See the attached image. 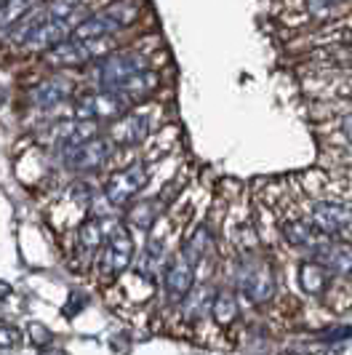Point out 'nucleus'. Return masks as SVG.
Returning a JSON list of instances; mask_svg holds the SVG:
<instances>
[{
    "label": "nucleus",
    "mask_w": 352,
    "mask_h": 355,
    "mask_svg": "<svg viewBox=\"0 0 352 355\" xmlns=\"http://www.w3.org/2000/svg\"><path fill=\"white\" fill-rule=\"evenodd\" d=\"M331 40H339V43H344V46H352V27H347L344 33H339V35H334Z\"/></svg>",
    "instance_id": "26"
},
{
    "label": "nucleus",
    "mask_w": 352,
    "mask_h": 355,
    "mask_svg": "<svg viewBox=\"0 0 352 355\" xmlns=\"http://www.w3.org/2000/svg\"><path fill=\"white\" fill-rule=\"evenodd\" d=\"M197 275H200V267L195 265L193 259L179 249L171 257V262H166L163 272H160V288H163V300L168 307H176L182 302L190 288L197 284Z\"/></svg>",
    "instance_id": "10"
},
{
    "label": "nucleus",
    "mask_w": 352,
    "mask_h": 355,
    "mask_svg": "<svg viewBox=\"0 0 352 355\" xmlns=\"http://www.w3.org/2000/svg\"><path fill=\"white\" fill-rule=\"evenodd\" d=\"M109 222H112V216H91L86 219L78 232H75V262L78 267H83L86 270L88 265H94V259H96V251L102 249V243H105L107 238V230H109Z\"/></svg>",
    "instance_id": "13"
},
{
    "label": "nucleus",
    "mask_w": 352,
    "mask_h": 355,
    "mask_svg": "<svg viewBox=\"0 0 352 355\" xmlns=\"http://www.w3.org/2000/svg\"><path fill=\"white\" fill-rule=\"evenodd\" d=\"M121 49L118 37H78L70 35L67 40L56 43L43 56L46 67L51 70H72V67H91L94 62H99L102 56Z\"/></svg>",
    "instance_id": "6"
},
{
    "label": "nucleus",
    "mask_w": 352,
    "mask_h": 355,
    "mask_svg": "<svg viewBox=\"0 0 352 355\" xmlns=\"http://www.w3.org/2000/svg\"><path fill=\"white\" fill-rule=\"evenodd\" d=\"M211 318L219 329H229L232 323H238V318H240V302H238V291L232 286L216 288L211 302Z\"/></svg>",
    "instance_id": "19"
},
{
    "label": "nucleus",
    "mask_w": 352,
    "mask_h": 355,
    "mask_svg": "<svg viewBox=\"0 0 352 355\" xmlns=\"http://www.w3.org/2000/svg\"><path fill=\"white\" fill-rule=\"evenodd\" d=\"M339 134H342V139H344V142L347 144H352V112L350 115H344V118H342V121H339Z\"/></svg>",
    "instance_id": "25"
},
{
    "label": "nucleus",
    "mask_w": 352,
    "mask_h": 355,
    "mask_svg": "<svg viewBox=\"0 0 352 355\" xmlns=\"http://www.w3.org/2000/svg\"><path fill=\"white\" fill-rule=\"evenodd\" d=\"M128 107H134L121 91H86L83 96L72 99V118L80 121H96V123H109L118 115H123Z\"/></svg>",
    "instance_id": "9"
},
{
    "label": "nucleus",
    "mask_w": 352,
    "mask_h": 355,
    "mask_svg": "<svg viewBox=\"0 0 352 355\" xmlns=\"http://www.w3.org/2000/svg\"><path fill=\"white\" fill-rule=\"evenodd\" d=\"M171 190H174V184H166L158 196L141 198V200L128 203V206H125V222H128L131 227H137V230L147 232L155 222H158L160 216H163V214L168 211L171 198H174Z\"/></svg>",
    "instance_id": "14"
},
{
    "label": "nucleus",
    "mask_w": 352,
    "mask_h": 355,
    "mask_svg": "<svg viewBox=\"0 0 352 355\" xmlns=\"http://www.w3.org/2000/svg\"><path fill=\"white\" fill-rule=\"evenodd\" d=\"M40 0H3L0 3V40L8 35V30L24 17L30 8H35Z\"/></svg>",
    "instance_id": "20"
},
{
    "label": "nucleus",
    "mask_w": 352,
    "mask_h": 355,
    "mask_svg": "<svg viewBox=\"0 0 352 355\" xmlns=\"http://www.w3.org/2000/svg\"><path fill=\"white\" fill-rule=\"evenodd\" d=\"M350 0H304V11L315 19H326L336 14L342 6H347Z\"/></svg>",
    "instance_id": "21"
},
{
    "label": "nucleus",
    "mask_w": 352,
    "mask_h": 355,
    "mask_svg": "<svg viewBox=\"0 0 352 355\" xmlns=\"http://www.w3.org/2000/svg\"><path fill=\"white\" fill-rule=\"evenodd\" d=\"M160 123H163V107L152 99H147V102L128 107L115 121H109L105 134L115 142L118 153H125L131 147H139L147 142Z\"/></svg>",
    "instance_id": "4"
},
{
    "label": "nucleus",
    "mask_w": 352,
    "mask_h": 355,
    "mask_svg": "<svg viewBox=\"0 0 352 355\" xmlns=\"http://www.w3.org/2000/svg\"><path fill=\"white\" fill-rule=\"evenodd\" d=\"M141 0H112L102 8H94L75 30L78 37H121L125 30L141 21Z\"/></svg>",
    "instance_id": "5"
},
{
    "label": "nucleus",
    "mask_w": 352,
    "mask_h": 355,
    "mask_svg": "<svg viewBox=\"0 0 352 355\" xmlns=\"http://www.w3.org/2000/svg\"><path fill=\"white\" fill-rule=\"evenodd\" d=\"M229 281L240 297H246L248 304H256V307L267 304L278 294L275 267L270 265V259H264L259 251H240L232 259Z\"/></svg>",
    "instance_id": "1"
},
{
    "label": "nucleus",
    "mask_w": 352,
    "mask_h": 355,
    "mask_svg": "<svg viewBox=\"0 0 352 355\" xmlns=\"http://www.w3.org/2000/svg\"><path fill=\"white\" fill-rule=\"evenodd\" d=\"M150 67H152L150 49L121 46V49H115L112 53H107L88 67V80H91L94 89L118 91L128 78H134L141 70H150Z\"/></svg>",
    "instance_id": "2"
},
{
    "label": "nucleus",
    "mask_w": 352,
    "mask_h": 355,
    "mask_svg": "<svg viewBox=\"0 0 352 355\" xmlns=\"http://www.w3.org/2000/svg\"><path fill=\"white\" fill-rule=\"evenodd\" d=\"M310 259H317L320 265H326L334 275L352 278V243L350 241H339V238H323L317 243V249L310 254Z\"/></svg>",
    "instance_id": "16"
},
{
    "label": "nucleus",
    "mask_w": 352,
    "mask_h": 355,
    "mask_svg": "<svg viewBox=\"0 0 352 355\" xmlns=\"http://www.w3.org/2000/svg\"><path fill=\"white\" fill-rule=\"evenodd\" d=\"M152 163L155 158H139L134 163H123V166L112 168L102 187V198L107 206L125 209L128 203H134L141 196V190L147 187V182L152 179Z\"/></svg>",
    "instance_id": "7"
},
{
    "label": "nucleus",
    "mask_w": 352,
    "mask_h": 355,
    "mask_svg": "<svg viewBox=\"0 0 352 355\" xmlns=\"http://www.w3.org/2000/svg\"><path fill=\"white\" fill-rule=\"evenodd\" d=\"M30 334H33V342H35L37 347H40V345H49V342H51V331H49L46 326L30 323Z\"/></svg>",
    "instance_id": "24"
},
{
    "label": "nucleus",
    "mask_w": 352,
    "mask_h": 355,
    "mask_svg": "<svg viewBox=\"0 0 352 355\" xmlns=\"http://www.w3.org/2000/svg\"><path fill=\"white\" fill-rule=\"evenodd\" d=\"M350 337H352V326H334V329L320 331V334H317V342L334 345V342H344V339H350Z\"/></svg>",
    "instance_id": "22"
},
{
    "label": "nucleus",
    "mask_w": 352,
    "mask_h": 355,
    "mask_svg": "<svg viewBox=\"0 0 352 355\" xmlns=\"http://www.w3.org/2000/svg\"><path fill=\"white\" fill-rule=\"evenodd\" d=\"M213 294H216V286L211 281H200L190 288V294L176 304L174 310L179 313V318L184 323H197V320L211 318V302Z\"/></svg>",
    "instance_id": "17"
},
{
    "label": "nucleus",
    "mask_w": 352,
    "mask_h": 355,
    "mask_svg": "<svg viewBox=\"0 0 352 355\" xmlns=\"http://www.w3.org/2000/svg\"><path fill=\"white\" fill-rule=\"evenodd\" d=\"M56 153H59V158H62L67 171L83 177V174H94V171L105 168L107 163L115 158L118 147H115V142L102 131V134L91 137L86 142L72 144V147H62V150H56Z\"/></svg>",
    "instance_id": "8"
},
{
    "label": "nucleus",
    "mask_w": 352,
    "mask_h": 355,
    "mask_svg": "<svg viewBox=\"0 0 352 355\" xmlns=\"http://www.w3.org/2000/svg\"><path fill=\"white\" fill-rule=\"evenodd\" d=\"M304 216L328 238L352 243V209L336 200H310L304 206Z\"/></svg>",
    "instance_id": "11"
},
{
    "label": "nucleus",
    "mask_w": 352,
    "mask_h": 355,
    "mask_svg": "<svg viewBox=\"0 0 352 355\" xmlns=\"http://www.w3.org/2000/svg\"><path fill=\"white\" fill-rule=\"evenodd\" d=\"M281 235L285 238V243L288 246H294L297 251H301V254H313V251L317 249V243L326 238V232H320L304 216V214H297V216H283L281 219Z\"/></svg>",
    "instance_id": "15"
},
{
    "label": "nucleus",
    "mask_w": 352,
    "mask_h": 355,
    "mask_svg": "<svg viewBox=\"0 0 352 355\" xmlns=\"http://www.w3.org/2000/svg\"><path fill=\"white\" fill-rule=\"evenodd\" d=\"M331 270L326 265H320L317 259H304L299 265V270H297V278H299V288L304 291V294H310V297H320L326 288H328V284H331Z\"/></svg>",
    "instance_id": "18"
},
{
    "label": "nucleus",
    "mask_w": 352,
    "mask_h": 355,
    "mask_svg": "<svg viewBox=\"0 0 352 355\" xmlns=\"http://www.w3.org/2000/svg\"><path fill=\"white\" fill-rule=\"evenodd\" d=\"M134 259H137V246H134L131 225L112 219L105 243L96 251V259H94L96 281L102 286H109L112 281H118L128 267H134Z\"/></svg>",
    "instance_id": "3"
},
{
    "label": "nucleus",
    "mask_w": 352,
    "mask_h": 355,
    "mask_svg": "<svg viewBox=\"0 0 352 355\" xmlns=\"http://www.w3.org/2000/svg\"><path fill=\"white\" fill-rule=\"evenodd\" d=\"M78 94V80H72L64 72H53L43 80L30 83L27 89V105H33L35 110H53V107L72 102Z\"/></svg>",
    "instance_id": "12"
},
{
    "label": "nucleus",
    "mask_w": 352,
    "mask_h": 355,
    "mask_svg": "<svg viewBox=\"0 0 352 355\" xmlns=\"http://www.w3.org/2000/svg\"><path fill=\"white\" fill-rule=\"evenodd\" d=\"M21 345V331L14 326H0V350H11Z\"/></svg>",
    "instance_id": "23"
}]
</instances>
